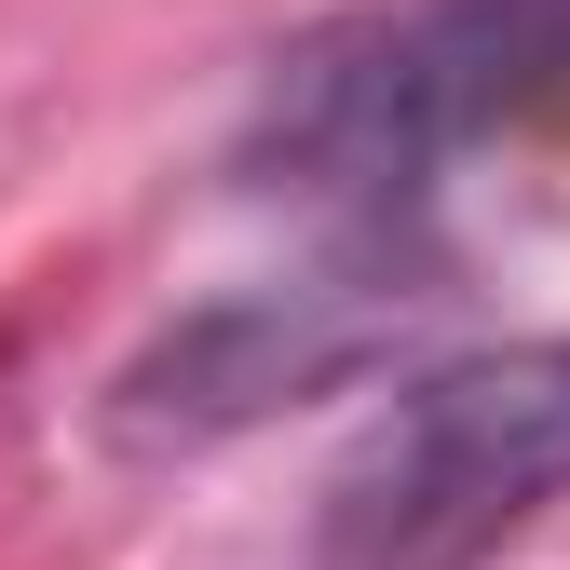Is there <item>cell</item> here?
Here are the masks:
<instances>
[{
    "label": "cell",
    "mask_w": 570,
    "mask_h": 570,
    "mask_svg": "<svg viewBox=\"0 0 570 570\" xmlns=\"http://www.w3.org/2000/svg\"><path fill=\"white\" fill-rule=\"evenodd\" d=\"M435 299L449 285H435V258H421L407 218H353L313 272H258V285H232V299L177 313L164 340H136L96 421H109L122 462H204V449L258 435V421H285V407L367 381L381 353H407L421 326H435Z\"/></svg>",
    "instance_id": "cell-3"
},
{
    "label": "cell",
    "mask_w": 570,
    "mask_h": 570,
    "mask_svg": "<svg viewBox=\"0 0 570 570\" xmlns=\"http://www.w3.org/2000/svg\"><path fill=\"white\" fill-rule=\"evenodd\" d=\"M570 503V340H475L407 367L313 517V570H489Z\"/></svg>",
    "instance_id": "cell-2"
},
{
    "label": "cell",
    "mask_w": 570,
    "mask_h": 570,
    "mask_svg": "<svg viewBox=\"0 0 570 570\" xmlns=\"http://www.w3.org/2000/svg\"><path fill=\"white\" fill-rule=\"evenodd\" d=\"M557 109H570V0H381L272 55L245 177L340 204V218H421L435 164Z\"/></svg>",
    "instance_id": "cell-1"
}]
</instances>
